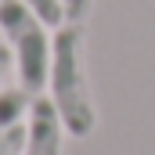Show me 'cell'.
I'll list each match as a JSON object with an SVG mask.
<instances>
[{"label":"cell","mask_w":155,"mask_h":155,"mask_svg":"<svg viewBox=\"0 0 155 155\" xmlns=\"http://www.w3.org/2000/svg\"><path fill=\"white\" fill-rule=\"evenodd\" d=\"M61 7H65V22H79L83 25V18L90 15L94 0H61Z\"/></svg>","instance_id":"8992f818"},{"label":"cell","mask_w":155,"mask_h":155,"mask_svg":"<svg viewBox=\"0 0 155 155\" xmlns=\"http://www.w3.org/2000/svg\"><path fill=\"white\" fill-rule=\"evenodd\" d=\"M22 148H25V123H18V126L7 130V137L0 144V155H22Z\"/></svg>","instance_id":"5b68a950"},{"label":"cell","mask_w":155,"mask_h":155,"mask_svg":"<svg viewBox=\"0 0 155 155\" xmlns=\"http://www.w3.org/2000/svg\"><path fill=\"white\" fill-rule=\"evenodd\" d=\"M47 97L54 101L58 116L65 123L69 137H90L97 126V108L87 79L83 61V25L65 22L54 29V51H51V76H47Z\"/></svg>","instance_id":"6da1fadb"},{"label":"cell","mask_w":155,"mask_h":155,"mask_svg":"<svg viewBox=\"0 0 155 155\" xmlns=\"http://www.w3.org/2000/svg\"><path fill=\"white\" fill-rule=\"evenodd\" d=\"M65 141V123L58 116L51 97H33V108L25 116V148L22 155H61Z\"/></svg>","instance_id":"3957f363"},{"label":"cell","mask_w":155,"mask_h":155,"mask_svg":"<svg viewBox=\"0 0 155 155\" xmlns=\"http://www.w3.org/2000/svg\"><path fill=\"white\" fill-rule=\"evenodd\" d=\"M25 4L36 11L51 29H61V25H65V7H61V0H25Z\"/></svg>","instance_id":"277c9868"},{"label":"cell","mask_w":155,"mask_h":155,"mask_svg":"<svg viewBox=\"0 0 155 155\" xmlns=\"http://www.w3.org/2000/svg\"><path fill=\"white\" fill-rule=\"evenodd\" d=\"M11 65H15L11 47H0V83H4V76H7V72H11Z\"/></svg>","instance_id":"52a82bcc"},{"label":"cell","mask_w":155,"mask_h":155,"mask_svg":"<svg viewBox=\"0 0 155 155\" xmlns=\"http://www.w3.org/2000/svg\"><path fill=\"white\" fill-rule=\"evenodd\" d=\"M47 29L51 25L25 0H0V33H4L7 47H11L18 87L25 94H33V97H40V90L47 87V76H51L54 36Z\"/></svg>","instance_id":"7a4b0ae2"}]
</instances>
